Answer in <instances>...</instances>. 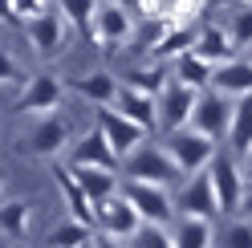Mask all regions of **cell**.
I'll return each mask as SVG.
<instances>
[{"mask_svg": "<svg viewBox=\"0 0 252 248\" xmlns=\"http://www.w3.org/2000/svg\"><path fill=\"white\" fill-rule=\"evenodd\" d=\"M122 179H134V183H155V187H171L179 183V167L171 163L167 147H155V143H143L130 159H122Z\"/></svg>", "mask_w": 252, "mask_h": 248, "instance_id": "obj_1", "label": "cell"}, {"mask_svg": "<svg viewBox=\"0 0 252 248\" xmlns=\"http://www.w3.org/2000/svg\"><path fill=\"white\" fill-rule=\"evenodd\" d=\"M167 155H171V163L179 167V175H199V171H208L212 167V159H216V151H220V143H212V138H203L199 130H191V126H183V130H175V134H167Z\"/></svg>", "mask_w": 252, "mask_h": 248, "instance_id": "obj_2", "label": "cell"}, {"mask_svg": "<svg viewBox=\"0 0 252 248\" xmlns=\"http://www.w3.org/2000/svg\"><path fill=\"white\" fill-rule=\"evenodd\" d=\"M118 195L138 212V220H143V224H159V228H167L171 220H175V199L167 195V187L122 179V183H118Z\"/></svg>", "mask_w": 252, "mask_h": 248, "instance_id": "obj_3", "label": "cell"}, {"mask_svg": "<svg viewBox=\"0 0 252 248\" xmlns=\"http://www.w3.org/2000/svg\"><path fill=\"white\" fill-rule=\"evenodd\" d=\"M208 175H212V191H216L220 216L240 212V204H244V187H248V183H244V171H240V159H236L232 151H216Z\"/></svg>", "mask_w": 252, "mask_h": 248, "instance_id": "obj_4", "label": "cell"}, {"mask_svg": "<svg viewBox=\"0 0 252 248\" xmlns=\"http://www.w3.org/2000/svg\"><path fill=\"white\" fill-rule=\"evenodd\" d=\"M228 126H232V98L216 94V90H203L195 98V110H191V130H199L212 143H224Z\"/></svg>", "mask_w": 252, "mask_h": 248, "instance_id": "obj_5", "label": "cell"}, {"mask_svg": "<svg viewBox=\"0 0 252 248\" xmlns=\"http://www.w3.org/2000/svg\"><path fill=\"white\" fill-rule=\"evenodd\" d=\"M61 98H65V82L53 73H33L21 90V98L12 102L17 114H57L61 110Z\"/></svg>", "mask_w": 252, "mask_h": 248, "instance_id": "obj_6", "label": "cell"}, {"mask_svg": "<svg viewBox=\"0 0 252 248\" xmlns=\"http://www.w3.org/2000/svg\"><path fill=\"white\" fill-rule=\"evenodd\" d=\"M94 228H98L102 236H110V240H130L134 232L143 228V220H138V212L126 204L122 195H110L102 204H94Z\"/></svg>", "mask_w": 252, "mask_h": 248, "instance_id": "obj_7", "label": "cell"}, {"mask_svg": "<svg viewBox=\"0 0 252 248\" xmlns=\"http://www.w3.org/2000/svg\"><path fill=\"white\" fill-rule=\"evenodd\" d=\"M195 90H187L183 82H175V77H167V86H163V94L155 98L159 102V126L167 134H175L183 126H191V110H195Z\"/></svg>", "mask_w": 252, "mask_h": 248, "instance_id": "obj_8", "label": "cell"}, {"mask_svg": "<svg viewBox=\"0 0 252 248\" xmlns=\"http://www.w3.org/2000/svg\"><path fill=\"white\" fill-rule=\"evenodd\" d=\"M134 37V17L126 4H106L98 0V8H94V45H102V49H114V45L130 41Z\"/></svg>", "mask_w": 252, "mask_h": 248, "instance_id": "obj_9", "label": "cell"}, {"mask_svg": "<svg viewBox=\"0 0 252 248\" xmlns=\"http://www.w3.org/2000/svg\"><path fill=\"white\" fill-rule=\"evenodd\" d=\"M98 130H102V138L110 143V151L118 155V163H122V159H130V155L143 147V138H147V130H143V126H134L130 118H122L114 106L98 110Z\"/></svg>", "mask_w": 252, "mask_h": 248, "instance_id": "obj_10", "label": "cell"}, {"mask_svg": "<svg viewBox=\"0 0 252 248\" xmlns=\"http://www.w3.org/2000/svg\"><path fill=\"white\" fill-rule=\"evenodd\" d=\"M69 143H73V126L65 114H45L29 134V151L41 155V159H53V163L69 151Z\"/></svg>", "mask_w": 252, "mask_h": 248, "instance_id": "obj_11", "label": "cell"}, {"mask_svg": "<svg viewBox=\"0 0 252 248\" xmlns=\"http://www.w3.org/2000/svg\"><path fill=\"white\" fill-rule=\"evenodd\" d=\"M175 212L187 216V220H216V216H220V204H216V191H212V175H208V171L191 175V179L179 187Z\"/></svg>", "mask_w": 252, "mask_h": 248, "instance_id": "obj_12", "label": "cell"}, {"mask_svg": "<svg viewBox=\"0 0 252 248\" xmlns=\"http://www.w3.org/2000/svg\"><path fill=\"white\" fill-rule=\"evenodd\" d=\"M25 33H29V41H33V49H37L41 57H57L61 49H65L69 21L61 17V12H57V4H53L49 12H41V17L25 21Z\"/></svg>", "mask_w": 252, "mask_h": 248, "instance_id": "obj_13", "label": "cell"}, {"mask_svg": "<svg viewBox=\"0 0 252 248\" xmlns=\"http://www.w3.org/2000/svg\"><path fill=\"white\" fill-rule=\"evenodd\" d=\"M65 167H98V171H118V155L110 151V143L102 138V130L94 126L86 138H77V143L69 147V163Z\"/></svg>", "mask_w": 252, "mask_h": 248, "instance_id": "obj_14", "label": "cell"}, {"mask_svg": "<svg viewBox=\"0 0 252 248\" xmlns=\"http://www.w3.org/2000/svg\"><path fill=\"white\" fill-rule=\"evenodd\" d=\"M212 90L224 98H248L252 94V57H232L212 69Z\"/></svg>", "mask_w": 252, "mask_h": 248, "instance_id": "obj_15", "label": "cell"}, {"mask_svg": "<svg viewBox=\"0 0 252 248\" xmlns=\"http://www.w3.org/2000/svg\"><path fill=\"white\" fill-rule=\"evenodd\" d=\"M114 110H118L122 118H130L134 126H143V130H155V126H159V102H155L151 94H138V90H130V86H118Z\"/></svg>", "mask_w": 252, "mask_h": 248, "instance_id": "obj_16", "label": "cell"}, {"mask_svg": "<svg viewBox=\"0 0 252 248\" xmlns=\"http://www.w3.org/2000/svg\"><path fill=\"white\" fill-rule=\"evenodd\" d=\"M199 61H208V65H224V61L236 57L232 49V41H228V29H220V25H199V33H195V49H191Z\"/></svg>", "mask_w": 252, "mask_h": 248, "instance_id": "obj_17", "label": "cell"}, {"mask_svg": "<svg viewBox=\"0 0 252 248\" xmlns=\"http://www.w3.org/2000/svg\"><path fill=\"white\" fill-rule=\"evenodd\" d=\"M53 179H57V191H61V199H65V208H69V220L94 228V204L82 195V187L73 183V175H69L65 163H53Z\"/></svg>", "mask_w": 252, "mask_h": 248, "instance_id": "obj_18", "label": "cell"}, {"mask_svg": "<svg viewBox=\"0 0 252 248\" xmlns=\"http://www.w3.org/2000/svg\"><path fill=\"white\" fill-rule=\"evenodd\" d=\"M69 86H73L86 102H94L98 110H106V106L118 102V77L106 73V69H94V73H86V77H73Z\"/></svg>", "mask_w": 252, "mask_h": 248, "instance_id": "obj_19", "label": "cell"}, {"mask_svg": "<svg viewBox=\"0 0 252 248\" xmlns=\"http://www.w3.org/2000/svg\"><path fill=\"white\" fill-rule=\"evenodd\" d=\"M73 183L82 187V195L90 199V204H102V199L118 195V175L114 171H98V167H69Z\"/></svg>", "mask_w": 252, "mask_h": 248, "instance_id": "obj_20", "label": "cell"}, {"mask_svg": "<svg viewBox=\"0 0 252 248\" xmlns=\"http://www.w3.org/2000/svg\"><path fill=\"white\" fill-rule=\"evenodd\" d=\"M224 143H228L232 155H240V159L252 151V94L232 102V126H228V138H224Z\"/></svg>", "mask_w": 252, "mask_h": 248, "instance_id": "obj_21", "label": "cell"}, {"mask_svg": "<svg viewBox=\"0 0 252 248\" xmlns=\"http://www.w3.org/2000/svg\"><path fill=\"white\" fill-rule=\"evenodd\" d=\"M171 240H175V248H216V232H212V220L179 216V224L171 228Z\"/></svg>", "mask_w": 252, "mask_h": 248, "instance_id": "obj_22", "label": "cell"}, {"mask_svg": "<svg viewBox=\"0 0 252 248\" xmlns=\"http://www.w3.org/2000/svg\"><path fill=\"white\" fill-rule=\"evenodd\" d=\"M195 33H199V29H171V33L163 37V45H159V49H151L147 57H151V65H159V61H179L183 53H191L195 49Z\"/></svg>", "mask_w": 252, "mask_h": 248, "instance_id": "obj_23", "label": "cell"}, {"mask_svg": "<svg viewBox=\"0 0 252 248\" xmlns=\"http://www.w3.org/2000/svg\"><path fill=\"white\" fill-rule=\"evenodd\" d=\"M175 82H183L187 90H195V94H203V90H212V65L208 61H199L195 53H183L179 61H175Z\"/></svg>", "mask_w": 252, "mask_h": 248, "instance_id": "obj_24", "label": "cell"}, {"mask_svg": "<svg viewBox=\"0 0 252 248\" xmlns=\"http://www.w3.org/2000/svg\"><path fill=\"white\" fill-rule=\"evenodd\" d=\"M53 4L77 33L94 41V8H98V0H53Z\"/></svg>", "mask_w": 252, "mask_h": 248, "instance_id": "obj_25", "label": "cell"}, {"mask_svg": "<svg viewBox=\"0 0 252 248\" xmlns=\"http://www.w3.org/2000/svg\"><path fill=\"white\" fill-rule=\"evenodd\" d=\"M29 220H33V212H29L25 199H8V204H0V232L12 240H25V232H29Z\"/></svg>", "mask_w": 252, "mask_h": 248, "instance_id": "obj_26", "label": "cell"}, {"mask_svg": "<svg viewBox=\"0 0 252 248\" xmlns=\"http://www.w3.org/2000/svg\"><path fill=\"white\" fill-rule=\"evenodd\" d=\"M90 228L86 224H77V220H65V224H57L49 228V236H45V248H90Z\"/></svg>", "mask_w": 252, "mask_h": 248, "instance_id": "obj_27", "label": "cell"}, {"mask_svg": "<svg viewBox=\"0 0 252 248\" xmlns=\"http://www.w3.org/2000/svg\"><path fill=\"white\" fill-rule=\"evenodd\" d=\"M122 86L138 90V94L159 98V94H163V86H167V73H163L159 65H138V69H130V73H126V82H122Z\"/></svg>", "mask_w": 252, "mask_h": 248, "instance_id": "obj_28", "label": "cell"}, {"mask_svg": "<svg viewBox=\"0 0 252 248\" xmlns=\"http://www.w3.org/2000/svg\"><path fill=\"white\" fill-rule=\"evenodd\" d=\"M228 41H232V49H248L252 53V8L248 4H240V8H236L232 12V17H228Z\"/></svg>", "mask_w": 252, "mask_h": 248, "instance_id": "obj_29", "label": "cell"}, {"mask_svg": "<svg viewBox=\"0 0 252 248\" xmlns=\"http://www.w3.org/2000/svg\"><path fill=\"white\" fill-rule=\"evenodd\" d=\"M171 29H175V25H171V17H163V21H143V25H138L134 29V49H143V53H151V49H159V45H163V37L171 33Z\"/></svg>", "mask_w": 252, "mask_h": 248, "instance_id": "obj_30", "label": "cell"}, {"mask_svg": "<svg viewBox=\"0 0 252 248\" xmlns=\"http://www.w3.org/2000/svg\"><path fill=\"white\" fill-rule=\"evenodd\" d=\"M130 248H175V240H171V228L143 224V228L130 236Z\"/></svg>", "mask_w": 252, "mask_h": 248, "instance_id": "obj_31", "label": "cell"}, {"mask_svg": "<svg viewBox=\"0 0 252 248\" xmlns=\"http://www.w3.org/2000/svg\"><path fill=\"white\" fill-rule=\"evenodd\" d=\"M216 248H252V220H232L216 236Z\"/></svg>", "mask_w": 252, "mask_h": 248, "instance_id": "obj_32", "label": "cell"}, {"mask_svg": "<svg viewBox=\"0 0 252 248\" xmlns=\"http://www.w3.org/2000/svg\"><path fill=\"white\" fill-rule=\"evenodd\" d=\"M12 4H17V17L33 21V17H41V12L53 8V0H12Z\"/></svg>", "mask_w": 252, "mask_h": 248, "instance_id": "obj_33", "label": "cell"}, {"mask_svg": "<svg viewBox=\"0 0 252 248\" xmlns=\"http://www.w3.org/2000/svg\"><path fill=\"white\" fill-rule=\"evenodd\" d=\"M25 77H29V73H21V65L0 49V86H4V82H25Z\"/></svg>", "mask_w": 252, "mask_h": 248, "instance_id": "obj_34", "label": "cell"}, {"mask_svg": "<svg viewBox=\"0 0 252 248\" xmlns=\"http://www.w3.org/2000/svg\"><path fill=\"white\" fill-rule=\"evenodd\" d=\"M138 12H143V21H163L167 17V0H138Z\"/></svg>", "mask_w": 252, "mask_h": 248, "instance_id": "obj_35", "label": "cell"}, {"mask_svg": "<svg viewBox=\"0 0 252 248\" xmlns=\"http://www.w3.org/2000/svg\"><path fill=\"white\" fill-rule=\"evenodd\" d=\"M0 25H21L17 4H12V0H0Z\"/></svg>", "mask_w": 252, "mask_h": 248, "instance_id": "obj_36", "label": "cell"}, {"mask_svg": "<svg viewBox=\"0 0 252 248\" xmlns=\"http://www.w3.org/2000/svg\"><path fill=\"white\" fill-rule=\"evenodd\" d=\"M90 248H122V244H118V240H110V236H102V232H98V236L90 240Z\"/></svg>", "mask_w": 252, "mask_h": 248, "instance_id": "obj_37", "label": "cell"}, {"mask_svg": "<svg viewBox=\"0 0 252 248\" xmlns=\"http://www.w3.org/2000/svg\"><path fill=\"white\" fill-rule=\"evenodd\" d=\"M240 171H244V183H252V151L240 159Z\"/></svg>", "mask_w": 252, "mask_h": 248, "instance_id": "obj_38", "label": "cell"}, {"mask_svg": "<svg viewBox=\"0 0 252 248\" xmlns=\"http://www.w3.org/2000/svg\"><path fill=\"white\" fill-rule=\"evenodd\" d=\"M240 212H248V216H252V183L244 187V204H240Z\"/></svg>", "mask_w": 252, "mask_h": 248, "instance_id": "obj_39", "label": "cell"}, {"mask_svg": "<svg viewBox=\"0 0 252 248\" xmlns=\"http://www.w3.org/2000/svg\"><path fill=\"white\" fill-rule=\"evenodd\" d=\"M212 4H224V8H228V4H236V0H208V8H212Z\"/></svg>", "mask_w": 252, "mask_h": 248, "instance_id": "obj_40", "label": "cell"}, {"mask_svg": "<svg viewBox=\"0 0 252 248\" xmlns=\"http://www.w3.org/2000/svg\"><path fill=\"white\" fill-rule=\"evenodd\" d=\"M106 4H126V0H106Z\"/></svg>", "mask_w": 252, "mask_h": 248, "instance_id": "obj_41", "label": "cell"}, {"mask_svg": "<svg viewBox=\"0 0 252 248\" xmlns=\"http://www.w3.org/2000/svg\"><path fill=\"white\" fill-rule=\"evenodd\" d=\"M0 191H4V175H0Z\"/></svg>", "mask_w": 252, "mask_h": 248, "instance_id": "obj_42", "label": "cell"}, {"mask_svg": "<svg viewBox=\"0 0 252 248\" xmlns=\"http://www.w3.org/2000/svg\"><path fill=\"white\" fill-rule=\"evenodd\" d=\"M244 4H248V8H252V0H244Z\"/></svg>", "mask_w": 252, "mask_h": 248, "instance_id": "obj_43", "label": "cell"}, {"mask_svg": "<svg viewBox=\"0 0 252 248\" xmlns=\"http://www.w3.org/2000/svg\"><path fill=\"white\" fill-rule=\"evenodd\" d=\"M12 248H25V244H12Z\"/></svg>", "mask_w": 252, "mask_h": 248, "instance_id": "obj_44", "label": "cell"}]
</instances>
